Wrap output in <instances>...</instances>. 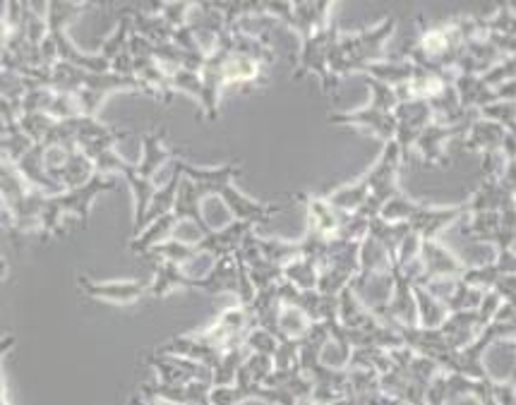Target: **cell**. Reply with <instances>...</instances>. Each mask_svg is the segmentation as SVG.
Segmentation results:
<instances>
[{"instance_id": "obj_29", "label": "cell", "mask_w": 516, "mask_h": 405, "mask_svg": "<svg viewBox=\"0 0 516 405\" xmlns=\"http://www.w3.org/2000/svg\"><path fill=\"white\" fill-rule=\"evenodd\" d=\"M365 200H368V182H365V175L358 178L355 182H349V185L339 187V190L327 194V202L343 213L361 212Z\"/></svg>"}, {"instance_id": "obj_27", "label": "cell", "mask_w": 516, "mask_h": 405, "mask_svg": "<svg viewBox=\"0 0 516 405\" xmlns=\"http://www.w3.org/2000/svg\"><path fill=\"white\" fill-rule=\"evenodd\" d=\"M413 297H416V309H418V327L435 331L447 322V307L433 297L423 286H413Z\"/></svg>"}, {"instance_id": "obj_42", "label": "cell", "mask_w": 516, "mask_h": 405, "mask_svg": "<svg viewBox=\"0 0 516 405\" xmlns=\"http://www.w3.org/2000/svg\"><path fill=\"white\" fill-rule=\"evenodd\" d=\"M132 405H174V403H166V400H144V399H135Z\"/></svg>"}, {"instance_id": "obj_12", "label": "cell", "mask_w": 516, "mask_h": 405, "mask_svg": "<svg viewBox=\"0 0 516 405\" xmlns=\"http://www.w3.org/2000/svg\"><path fill=\"white\" fill-rule=\"evenodd\" d=\"M78 288L90 300L118 305V307L135 305L149 296V284H144V281H94L90 276H79Z\"/></svg>"}, {"instance_id": "obj_40", "label": "cell", "mask_w": 516, "mask_h": 405, "mask_svg": "<svg viewBox=\"0 0 516 405\" xmlns=\"http://www.w3.org/2000/svg\"><path fill=\"white\" fill-rule=\"evenodd\" d=\"M15 348V336H3L0 338V360H5V355Z\"/></svg>"}, {"instance_id": "obj_39", "label": "cell", "mask_w": 516, "mask_h": 405, "mask_svg": "<svg viewBox=\"0 0 516 405\" xmlns=\"http://www.w3.org/2000/svg\"><path fill=\"white\" fill-rule=\"evenodd\" d=\"M492 393H495L497 405H516V386L510 381H492Z\"/></svg>"}, {"instance_id": "obj_36", "label": "cell", "mask_w": 516, "mask_h": 405, "mask_svg": "<svg viewBox=\"0 0 516 405\" xmlns=\"http://www.w3.org/2000/svg\"><path fill=\"white\" fill-rule=\"evenodd\" d=\"M243 372H246L255 384L265 386V381L269 379L271 372H274V360L267 358V355H247Z\"/></svg>"}, {"instance_id": "obj_44", "label": "cell", "mask_w": 516, "mask_h": 405, "mask_svg": "<svg viewBox=\"0 0 516 405\" xmlns=\"http://www.w3.org/2000/svg\"><path fill=\"white\" fill-rule=\"evenodd\" d=\"M0 56H3V46H0Z\"/></svg>"}, {"instance_id": "obj_15", "label": "cell", "mask_w": 516, "mask_h": 405, "mask_svg": "<svg viewBox=\"0 0 516 405\" xmlns=\"http://www.w3.org/2000/svg\"><path fill=\"white\" fill-rule=\"evenodd\" d=\"M144 400H166L174 405H212L209 393L212 384L209 381H190V384H163L154 379L142 384L140 389Z\"/></svg>"}, {"instance_id": "obj_31", "label": "cell", "mask_w": 516, "mask_h": 405, "mask_svg": "<svg viewBox=\"0 0 516 405\" xmlns=\"http://www.w3.org/2000/svg\"><path fill=\"white\" fill-rule=\"evenodd\" d=\"M258 247L262 252V257L267 259L274 266H281L284 269L286 264L296 262L298 257H303V247H300V240L298 243H289V240H262L258 238Z\"/></svg>"}, {"instance_id": "obj_5", "label": "cell", "mask_w": 516, "mask_h": 405, "mask_svg": "<svg viewBox=\"0 0 516 405\" xmlns=\"http://www.w3.org/2000/svg\"><path fill=\"white\" fill-rule=\"evenodd\" d=\"M365 82H368L370 91H373V101L365 109L351 110V113H332L330 122L343 125V128L373 132L384 144L394 142V137H396V116H394V109L399 106L396 91L389 84L377 82L373 78H365Z\"/></svg>"}, {"instance_id": "obj_30", "label": "cell", "mask_w": 516, "mask_h": 405, "mask_svg": "<svg viewBox=\"0 0 516 405\" xmlns=\"http://www.w3.org/2000/svg\"><path fill=\"white\" fill-rule=\"evenodd\" d=\"M284 281L298 290H317L320 284V266L312 259L298 257L284 266Z\"/></svg>"}, {"instance_id": "obj_8", "label": "cell", "mask_w": 516, "mask_h": 405, "mask_svg": "<svg viewBox=\"0 0 516 405\" xmlns=\"http://www.w3.org/2000/svg\"><path fill=\"white\" fill-rule=\"evenodd\" d=\"M401 149L396 142H387L384 144V151L377 159L373 168L365 173V182H368V200L363 204L361 212L365 219H377L382 212V206L387 204L392 197L401 192L399 190V171H401Z\"/></svg>"}, {"instance_id": "obj_4", "label": "cell", "mask_w": 516, "mask_h": 405, "mask_svg": "<svg viewBox=\"0 0 516 405\" xmlns=\"http://www.w3.org/2000/svg\"><path fill=\"white\" fill-rule=\"evenodd\" d=\"M116 190V181L109 175H94L87 185L75 187V190H63L58 194H46L44 206H41L39 231L41 238L51 240L63 235V219L75 216L82 225H87L91 213V204L99 194Z\"/></svg>"}, {"instance_id": "obj_21", "label": "cell", "mask_w": 516, "mask_h": 405, "mask_svg": "<svg viewBox=\"0 0 516 405\" xmlns=\"http://www.w3.org/2000/svg\"><path fill=\"white\" fill-rule=\"evenodd\" d=\"M202 290V281H195L181 269V266H175V264H168V262H154V278L149 281V296L156 297V300H162L166 297L168 293H174V290Z\"/></svg>"}, {"instance_id": "obj_38", "label": "cell", "mask_w": 516, "mask_h": 405, "mask_svg": "<svg viewBox=\"0 0 516 405\" xmlns=\"http://www.w3.org/2000/svg\"><path fill=\"white\" fill-rule=\"evenodd\" d=\"M504 171H507V156L504 151H488L483 154V173L485 181H502Z\"/></svg>"}, {"instance_id": "obj_17", "label": "cell", "mask_w": 516, "mask_h": 405, "mask_svg": "<svg viewBox=\"0 0 516 405\" xmlns=\"http://www.w3.org/2000/svg\"><path fill=\"white\" fill-rule=\"evenodd\" d=\"M296 200L305 202L308 206V221L310 231L320 233L322 238L334 240L342 231V225L346 223L349 213L339 212L336 206L327 202V197H310V194H296Z\"/></svg>"}, {"instance_id": "obj_41", "label": "cell", "mask_w": 516, "mask_h": 405, "mask_svg": "<svg viewBox=\"0 0 516 405\" xmlns=\"http://www.w3.org/2000/svg\"><path fill=\"white\" fill-rule=\"evenodd\" d=\"M0 223L13 225V216H10V212H7V206L3 200H0Z\"/></svg>"}, {"instance_id": "obj_18", "label": "cell", "mask_w": 516, "mask_h": 405, "mask_svg": "<svg viewBox=\"0 0 516 405\" xmlns=\"http://www.w3.org/2000/svg\"><path fill=\"white\" fill-rule=\"evenodd\" d=\"M159 353L162 355H175V358H185V360H193V362H200V365L214 367L219 365L221 360V350L219 348H214L212 343H206L200 334H190V336H174L171 341L163 343L159 348Z\"/></svg>"}, {"instance_id": "obj_35", "label": "cell", "mask_w": 516, "mask_h": 405, "mask_svg": "<svg viewBox=\"0 0 516 405\" xmlns=\"http://www.w3.org/2000/svg\"><path fill=\"white\" fill-rule=\"evenodd\" d=\"M488 34H504V36H516V13L514 5H502L497 7V13H492L488 17Z\"/></svg>"}, {"instance_id": "obj_14", "label": "cell", "mask_w": 516, "mask_h": 405, "mask_svg": "<svg viewBox=\"0 0 516 405\" xmlns=\"http://www.w3.org/2000/svg\"><path fill=\"white\" fill-rule=\"evenodd\" d=\"M394 116H396V137H394V142L399 144L401 156H408L411 147H416L418 137L423 135V130L430 122H435V113L430 109V103L413 99V101H401L394 109Z\"/></svg>"}, {"instance_id": "obj_11", "label": "cell", "mask_w": 516, "mask_h": 405, "mask_svg": "<svg viewBox=\"0 0 516 405\" xmlns=\"http://www.w3.org/2000/svg\"><path fill=\"white\" fill-rule=\"evenodd\" d=\"M480 118L478 110H471L464 120L458 122H430L426 130H423V135L418 137V147L420 156H423V161L427 166H447V154H445V142L447 140H457V137H466L469 135V130L473 128V122Z\"/></svg>"}, {"instance_id": "obj_16", "label": "cell", "mask_w": 516, "mask_h": 405, "mask_svg": "<svg viewBox=\"0 0 516 405\" xmlns=\"http://www.w3.org/2000/svg\"><path fill=\"white\" fill-rule=\"evenodd\" d=\"M149 365L154 367L156 379L163 384H190V381H209L212 384V369L200 362L175 358V355L156 353L149 358Z\"/></svg>"}, {"instance_id": "obj_7", "label": "cell", "mask_w": 516, "mask_h": 405, "mask_svg": "<svg viewBox=\"0 0 516 405\" xmlns=\"http://www.w3.org/2000/svg\"><path fill=\"white\" fill-rule=\"evenodd\" d=\"M0 200L5 202L7 212L13 216L15 231H39V216L46 194L32 190L20 175V171L3 159H0Z\"/></svg>"}, {"instance_id": "obj_9", "label": "cell", "mask_w": 516, "mask_h": 405, "mask_svg": "<svg viewBox=\"0 0 516 405\" xmlns=\"http://www.w3.org/2000/svg\"><path fill=\"white\" fill-rule=\"evenodd\" d=\"M336 36H339V29H336L334 25H330L327 29H322V32L312 34V36L300 41V53H298L296 75H293V78L300 79L305 78L308 72H312V75H317L320 82H322V89L327 91V94H334L336 87H339V79H336L330 70V48Z\"/></svg>"}, {"instance_id": "obj_2", "label": "cell", "mask_w": 516, "mask_h": 405, "mask_svg": "<svg viewBox=\"0 0 516 405\" xmlns=\"http://www.w3.org/2000/svg\"><path fill=\"white\" fill-rule=\"evenodd\" d=\"M183 175L193 181L205 200H216L224 204L231 221H243V223H265L274 213L281 212L279 204H262L240 192L236 187V175H240L238 163H226L219 168H200L193 163L183 161Z\"/></svg>"}, {"instance_id": "obj_34", "label": "cell", "mask_w": 516, "mask_h": 405, "mask_svg": "<svg viewBox=\"0 0 516 405\" xmlns=\"http://www.w3.org/2000/svg\"><path fill=\"white\" fill-rule=\"evenodd\" d=\"M247 350V355H267V358H271L274 360V353H277L279 348V338L277 336H271L269 331H265V328H250V334L246 336V346H243Z\"/></svg>"}, {"instance_id": "obj_1", "label": "cell", "mask_w": 516, "mask_h": 405, "mask_svg": "<svg viewBox=\"0 0 516 405\" xmlns=\"http://www.w3.org/2000/svg\"><path fill=\"white\" fill-rule=\"evenodd\" d=\"M166 130H152L142 137V156L137 163H128L123 156L118 154L116 149H109L94 159L99 175H123L132 192V202H135V233L142 231L144 216L149 212L152 197L156 192V173L162 171L166 163H171L175 159L174 149L166 147Z\"/></svg>"}, {"instance_id": "obj_33", "label": "cell", "mask_w": 516, "mask_h": 405, "mask_svg": "<svg viewBox=\"0 0 516 405\" xmlns=\"http://www.w3.org/2000/svg\"><path fill=\"white\" fill-rule=\"evenodd\" d=\"M171 87H174V94L175 91H183V94L193 97L197 103H202V97H205V84H202V75L197 70L171 72Z\"/></svg>"}, {"instance_id": "obj_3", "label": "cell", "mask_w": 516, "mask_h": 405, "mask_svg": "<svg viewBox=\"0 0 516 405\" xmlns=\"http://www.w3.org/2000/svg\"><path fill=\"white\" fill-rule=\"evenodd\" d=\"M396 29V17H384L380 25L363 29L355 34H342L334 39L330 48V70L336 79L351 72L368 70L370 65L387 60L384 44Z\"/></svg>"}, {"instance_id": "obj_32", "label": "cell", "mask_w": 516, "mask_h": 405, "mask_svg": "<svg viewBox=\"0 0 516 405\" xmlns=\"http://www.w3.org/2000/svg\"><path fill=\"white\" fill-rule=\"evenodd\" d=\"M247 350L246 348H233L221 355L219 365L212 369V386H233L238 379L240 367L246 365Z\"/></svg>"}, {"instance_id": "obj_23", "label": "cell", "mask_w": 516, "mask_h": 405, "mask_svg": "<svg viewBox=\"0 0 516 405\" xmlns=\"http://www.w3.org/2000/svg\"><path fill=\"white\" fill-rule=\"evenodd\" d=\"M175 225H178V216H175L174 212L166 213V216H159V219H154V221H149L142 231L135 233V238L130 240V252L144 257L152 247H156V244H162V243H168V240L174 238Z\"/></svg>"}, {"instance_id": "obj_19", "label": "cell", "mask_w": 516, "mask_h": 405, "mask_svg": "<svg viewBox=\"0 0 516 405\" xmlns=\"http://www.w3.org/2000/svg\"><path fill=\"white\" fill-rule=\"evenodd\" d=\"M267 82V65L259 60L240 56V53L231 51L228 44V53L224 58V84L226 87H255V84Z\"/></svg>"}, {"instance_id": "obj_37", "label": "cell", "mask_w": 516, "mask_h": 405, "mask_svg": "<svg viewBox=\"0 0 516 405\" xmlns=\"http://www.w3.org/2000/svg\"><path fill=\"white\" fill-rule=\"evenodd\" d=\"M209 400H212V405H240L247 400V393L238 384L212 386Z\"/></svg>"}, {"instance_id": "obj_20", "label": "cell", "mask_w": 516, "mask_h": 405, "mask_svg": "<svg viewBox=\"0 0 516 405\" xmlns=\"http://www.w3.org/2000/svg\"><path fill=\"white\" fill-rule=\"evenodd\" d=\"M174 213L178 216V221H187V223L197 225L205 233V238L214 231L205 216V197L197 190V185L193 181H187L185 175H183L181 190H178V197H175Z\"/></svg>"}, {"instance_id": "obj_28", "label": "cell", "mask_w": 516, "mask_h": 405, "mask_svg": "<svg viewBox=\"0 0 516 405\" xmlns=\"http://www.w3.org/2000/svg\"><path fill=\"white\" fill-rule=\"evenodd\" d=\"M312 324L315 322L305 315L303 309L281 303V309H279V322H277L279 341H303L305 334H308Z\"/></svg>"}, {"instance_id": "obj_10", "label": "cell", "mask_w": 516, "mask_h": 405, "mask_svg": "<svg viewBox=\"0 0 516 405\" xmlns=\"http://www.w3.org/2000/svg\"><path fill=\"white\" fill-rule=\"evenodd\" d=\"M267 17L284 22V26L300 34V41L322 32L332 25L330 15L334 3H262Z\"/></svg>"}, {"instance_id": "obj_43", "label": "cell", "mask_w": 516, "mask_h": 405, "mask_svg": "<svg viewBox=\"0 0 516 405\" xmlns=\"http://www.w3.org/2000/svg\"><path fill=\"white\" fill-rule=\"evenodd\" d=\"M7 274H10V266H7V262L3 257H0V281H5Z\"/></svg>"}, {"instance_id": "obj_6", "label": "cell", "mask_w": 516, "mask_h": 405, "mask_svg": "<svg viewBox=\"0 0 516 405\" xmlns=\"http://www.w3.org/2000/svg\"><path fill=\"white\" fill-rule=\"evenodd\" d=\"M469 212H466V204L458 206H427L418 204V202L406 200L404 194H396L387 204L382 206L380 219L389 221V223H399V221H406L411 225L413 233H418L423 240H433L437 238L439 233L445 231L447 225L458 223L461 219H466Z\"/></svg>"}, {"instance_id": "obj_22", "label": "cell", "mask_w": 516, "mask_h": 405, "mask_svg": "<svg viewBox=\"0 0 516 405\" xmlns=\"http://www.w3.org/2000/svg\"><path fill=\"white\" fill-rule=\"evenodd\" d=\"M238 288H240V276H238V262H236V254L216 259L212 271L202 278V293H209V296L231 293V296L238 297Z\"/></svg>"}, {"instance_id": "obj_26", "label": "cell", "mask_w": 516, "mask_h": 405, "mask_svg": "<svg viewBox=\"0 0 516 405\" xmlns=\"http://www.w3.org/2000/svg\"><path fill=\"white\" fill-rule=\"evenodd\" d=\"M408 233H411V225H408L406 221H399V223H389V221L380 219V216L370 221V228H368V235H370V238L377 240V243H380L382 247L387 250L392 264L396 262V257H399L401 244H404V240H406Z\"/></svg>"}, {"instance_id": "obj_13", "label": "cell", "mask_w": 516, "mask_h": 405, "mask_svg": "<svg viewBox=\"0 0 516 405\" xmlns=\"http://www.w3.org/2000/svg\"><path fill=\"white\" fill-rule=\"evenodd\" d=\"M420 264H423V274L416 286H427L433 281H445V278H464L466 269H469V264L454 257L437 238L420 243Z\"/></svg>"}, {"instance_id": "obj_25", "label": "cell", "mask_w": 516, "mask_h": 405, "mask_svg": "<svg viewBox=\"0 0 516 405\" xmlns=\"http://www.w3.org/2000/svg\"><path fill=\"white\" fill-rule=\"evenodd\" d=\"M97 175V166L91 161L90 156L84 154L82 149H75L70 156V161L65 163V168L56 175V185L58 190H75V187H82Z\"/></svg>"}, {"instance_id": "obj_24", "label": "cell", "mask_w": 516, "mask_h": 405, "mask_svg": "<svg viewBox=\"0 0 516 405\" xmlns=\"http://www.w3.org/2000/svg\"><path fill=\"white\" fill-rule=\"evenodd\" d=\"M507 135H510V132H507L500 122L488 120V118H478V120L473 122V128L469 130V135H466L464 147L469 149V151H483V154H488V151H500Z\"/></svg>"}]
</instances>
